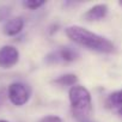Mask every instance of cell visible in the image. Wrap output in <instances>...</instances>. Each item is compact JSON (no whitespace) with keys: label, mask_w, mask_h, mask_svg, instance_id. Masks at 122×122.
<instances>
[{"label":"cell","mask_w":122,"mask_h":122,"mask_svg":"<svg viewBox=\"0 0 122 122\" xmlns=\"http://www.w3.org/2000/svg\"><path fill=\"white\" fill-rule=\"evenodd\" d=\"M65 31H66L67 37L72 42L81 47H85L86 49H90L97 53H103V54H111L115 51V44L110 40L96 32H92L83 26L71 25L66 28Z\"/></svg>","instance_id":"cell-1"},{"label":"cell","mask_w":122,"mask_h":122,"mask_svg":"<svg viewBox=\"0 0 122 122\" xmlns=\"http://www.w3.org/2000/svg\"><path fill=\"white\" fill-rule=\"evenodd\" d=\"M68 98L73 116L79 122H89L92 114V98L90 91L81 85H74L68 91Z\"/></svg>","instance_id":"cell-2"},{"label":"cell","mask_w":122,"mask_h":122,"mask_svg":"<svg viewBox=\"0 0 122 122\" xmlns=\"http://www.w3.org/2000/svg\"><path fill=\"white\" fill-rule=\"evenodd\" d=\"M30 89L23 83H12L7 87V97L10 102L16 107L26 104L30 99Z\"/></svg>","instance_id":"cell-3"},{"label":"cell","mask_w":122,"mask_h":122,"mask_svg":"<svg viewBox=\"0 0 122 122\" xmlns=\"http://www.w3.org/2000/svg\"><path fill=\"white\" fill-rule=\"evenodd\" d=\"M19 60V51L13 46H4L0 48V67L11 68Z\"/></svg>","instance_id":"cell-4"},{"label":"cell","mask_w":122,"mask_h":122,"mask_svg":"<svg viewBox=\"0 0 122 122\" xmlns=\"http://www.w3.org/2000/svg\"><path fill=\"white\" fill-rule=\"evenodd\" d=\"M108 6L105 4H98L92 6L91 9H89L85 13H84V19L87 22H97V20H102L107 17L108 15Z\"/></svg>","instance_id":"cell-5"},{"label":"cell","mask_w":122,"mask_h":122,"mask_svg":"<svg viewBox=\"0 0 122 122\" xmlns=\"http://www.w3.org/2000/svg\"><path fill=\"white\" fill-rule=\"evenodd\" d=\"M24 28V19L22 17L10 18L3 26V32L6 36H16Z\"/></svg>","instance_id":"cell-6"},{"label":"cell","mask_w":122,"mask_h":122,"mask_svg":"<svg viewBox=\"0 0 122 122\" xmlns=\"http://www.w3.org/2000/svg\"><path fill=\"white\" fill-rule=\"evenodd\" d=\"M105 107L108 109H116V110L122 108V90L110 93L105 99Z\"/></svg>","instance_id":"cell-7"},{"label":"cell","mask_w":122,"mask_h":122,"mask_svg":"<svg viewBox=\"0 0 122 122\" xmlns=\"http://www.w3.org/2000/svg\"><path fill=\"white\" fill-rule=\"evenodd\" d=\"M56 56H59L57 59L59 60H62V61H66V62H72V61L77 60L79 54L77 53V50L72 49L71 47H62L59 51L55 53Z\"/></svg>","instance_id":"cell-8"},{"label":"cell","mask_w":122,"mask_h":122,"mask_svg":"<svg viewBox=\"0 0 122 122\" xmlns=\"http://www.w3.org/2000/svg\"><path fill=\"white\" fill-rule=\"evenodd\" d=\"M55 84L60 85V86H74L77 85L78 83V78L76 74H72V73H68V74H64V76H61L59 77L57 79L54 80Z\"/></svg>","instance_id":"cell-9"},{"label":"cell","mask_w":122,"mask_h":122,"mask_svg":"<svg viewBox=\"0 0 122 122\" xmlns=\"http://www.w3.org/2000/svg\"><path fill=\"white\" fill-rule=\"evenodd\" d=\"M44 4H46V1H43V0H28V1L23 3V5L29 10H37L41 6H43Z\"/></svg>","instance_id":"cell-10"},{"label":"cell","mask_w":122,"mask_h":122,"mask_svg":"<svg viewBox=\"0 0 122 122\" xmlns=\"http://www.w3.org/2000/svg\"><path fill=\"white\" fill-rule=\"evenodd\" d=\"M38 122H64V121H62V118L59 117V116H55V115H48V116L42 117Z\"/></svg>","instance_id":"cell-11"},{"label":"cell","mask_w":122,"mask_h":122,"mask_svg":"<svg viewBox=\"0 0 122 122\" xmlns=\"http://www.w3.org/2000/svg\"><path fill=\"white\" fill-rule=\"evenodd\" d=\"M9 13H10L9 9H0V20L5 19L9 16Z\"/></svg>","instance_id":"cell-12"},{"label":"cell","mask_w":122,"mask_h":122,"mask_svg":"<svg viewBox=\"0 0 122 122\" xmlns=\"http://www.w3.org/2000/svg\"><path fill=\"white\" fill-rule=\"evenodd\" d=\"M117 112H118V114H120V115L122 116V108H120V109L117 110Z\"/></svg>","instance_id":"cell-13"},{"label":"cell","mask_w":122,"mask_h":122,"mask_svg":"<svg viewBox=\"0 0 122 122\" xmlns=\"http://www.w3.org/2000/svg\"><path fill=\"white\" fill-rule=\"evenodd\" d=\"M0 122H9V121H5V120H0Z\"/></svg>","instance_id":"cell-14"},{"label":"cell","mask_w":122,"mask_h":122,"mask_svg":"<svg viewBox=\"0 0 122 122\" xmlns=\"http://www.w3.org/2000/svg\"><path fill=\"white\" fill-rule=\"evenodd\" d=\"M89 122H90V121H89Z\"/></svg>","instance_id":"cell-15"}]
</instances>
